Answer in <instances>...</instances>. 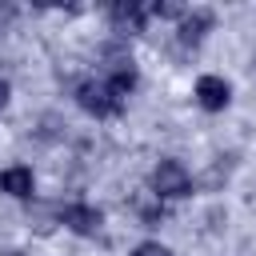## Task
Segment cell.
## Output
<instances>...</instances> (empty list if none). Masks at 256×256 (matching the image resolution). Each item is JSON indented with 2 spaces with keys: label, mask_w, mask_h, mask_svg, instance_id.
<instances>
[{
  "label": "cell",
  "mask_w": 256,
  "mask_h": 256,
  "mask_svg": "<svg viewBox=\"0 0 256 256\" xmlns=\"http://www.w3.org/2000/svg\"><path fill=\"white\" fill-rule=\"evenodd\" d=\"M124 88L120 84H112L108 76H88V80H80L76 84V100H80V108L84 112H92V116H116L120 108H124Z\"/></svg>",
  "instance_id": "1"
},
{
  "label": "cell",
  "mask_w": 256,
  "mask_h": 256,
  "mask_svg": "<svg viewBox=\"0 0 256 256\" xmlns=\"http://www.w3.org/2000/svg\"><path fill=\"white\" fill-rule=\"evenodd\" d=\"M152 196H160V200H176V196H188L192 192V176H188V168L180 164V160H160L156 168H152Z\"/></svg>",
  "instance_id": "2"
},
{
  "label": "cell",
  "mask_w": 256,
  "mask_h": 256,
  "mask_svg": "<svg viewBox=\"0 0 256 256\" xmlns=\"http://www.w3.org/2000/svg\"><path fill=\"white\" fill-rule=\"evenodd\" d=\"M212 28V12L208 8H192V12H180V24H176V40L184 48H196L204 40V32Z\"/></svg>",
  "instance_id": "3"
},
{
  "label": "cell",
  "mask_w": 256,
  "mask_h": 256,
  "mask_svg": "<svg viewBox=\"0 0 256 256\" xmlns=\"http://www.w3.org/2000/svg\"><path fill=\"white\" fill-rule=\"evenodd\" d=\"M60 220H64L72 232L92 236V232H100L104 212H100V208H92V204H64V208H60Z\"/></svg>",
  "instance_id": "4"
},
{
  "label": "cell",
  "mask_w": 256,
  "mask_h": 256,
  "mask_svg": "<svg viewBox=\"0 0 256 256\" xmlns=\"http://www.w3.org/2000/svg\"><path fill=\"white\" fill-rule=\"evenodd\" d=\"M196 100H200V108L220 112V108L232 100V88H228L224 76H200V80H196Z\"/></svg>",
  "instance_id": "5"
},
{
  "label": "cell",
  "mask_w": 256,
  "mask_h": 256,
  "mask_svg": "<svg viewBox=\"0 0 256 256\" xmlns=\"http://www.w3.org/2000/svg\"><path fill=\"white\" fill-rule=\"evenodd\" d=\"M148 16H152L148 4H112V24L120 32H140Z\"/></svg>",
  "instance_id": "6"
},
{
  "label": "cell",
  "mask_w": 256,
  "mask_h": 256,
  "mask_svg": "<svg viewBox=\"0 0 256 256\" xmlns=\"http://www.w3.org/2000/svg\"><path fill=\"white\" fill-rule=\"evenodd\" d=\"M0 192L28 200V196H32V168H24V164H16V168H4V172H0Z\"/></svg>",
  "instance_id": "7"
},
{
  "label": "cell",
  "mask_w": 256,
  "mask_h": 256,
  "mask_svg": "<svg viewBox=\"0 0 256 256\" xmlns=\"http://www.w3.org/2000/svg\"><path fill=\"white\" fill-rule=\"evenodd\" d=\"M136 212H140L148 224H156V220L164 216V204H160V200H156V204H148V200H136Z\"/></svg>",
  "instance_id": "8"
},
{
  "label": "cell",
  "mask_w": 256,
  "mask_h": 256,
  "mask_svg": "<svg viewBox=\"0 0 256 256\" xmlns=\"http://www.w3.org/2000/svg\"><path fill=\"white\" fill-rule=\"evenodd\" d=\"M132 256H172V252H168L160 240H144V244H136V252H132Z\"/></svg>",
  "instance_id": "9"
},
{
  "label": "cell",
  "mask_w": 256,
  "mask_h": 256,
  "mask_svg": "<svg viewBox=\"0 0 256 256\" xmlns=\"http://www.w3.org/2000/svg\"><path fill=\"white\" fill-rule=\"evenodd\" d=\"M8 104V80H0V108Z\"/></svg>",
  "instance_id": "10"
}]
</instances>
